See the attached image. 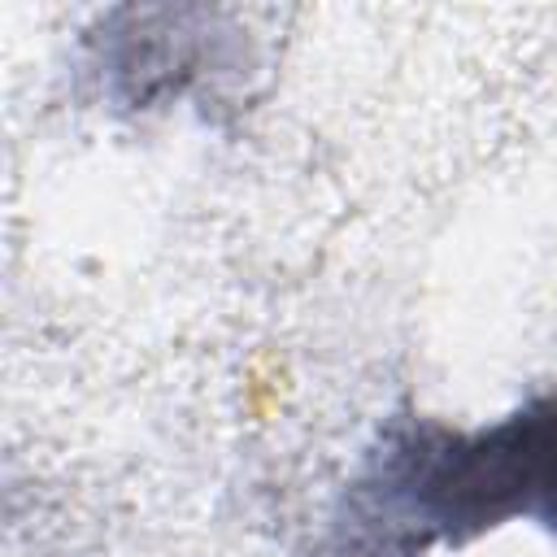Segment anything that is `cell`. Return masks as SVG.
I'll use <instances>...</instances> for the list:
<instances>
[{"label":"cell","instance_id":"obj_1","mask_svg":"<svg viewBox=\"0 0 557 557\" xmlns=\"http://www.w3.org/2000/svg\"><path fill=\"white\" fill-rule=\"evenodd\" d=\"M557 535V396L483 431L405 418L387 426L335 513V557H418L500 522Z\"/></svg>","mask_w":557,"mask_h":557}]
</instances>
